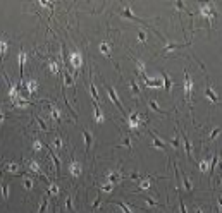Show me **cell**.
Segmentation results:
<instances>
[{"label": "cell", "mask_w": 222, "mask_h": 213, "mask_svg": "<svg viewBox=\"0 0 222 213\" xmlns=\"http://www.w3.org/2000/svg\"><path fill=\"white\" fill-rule=\"evenodd\" d=\"M191 88H193V83L189 79V72L184 71V98L186 101L189 103V108H191V117H193V103H191Z\"/></svg>", "instance_id": "1"}, {"label": "cell", "mask_w": 222, "mask_h": 213, "mask_svg": "<svg viewBox=\"0 0 222 213\" xmlns=\"http://www.w3.org/2000/svg\"><path fill=\"white\" fill-rule=\"evenodd\" d=\"M120 179H122V175H120L119 172H110V174H108V182H110V184L119 182Z\"/></svg>", "instance_id": "15"}, {"label": "cell", "mask_w": 222, "mask_h": 213, "mask_svg": "<svg viewBox=\"0 0 222 213\" xmlns=\"http://www.w3.org/2000/svg\"><path fill=\"white\" fill-rule=\"evenodd\" d=\"M98 205H100V198H96V199H95V203H93V208H96Z\"/></svg>", "instance_id": "41"}, {"label": "cell", "mask_w": 222, "mask_h": 213, "mask_svg": "<svg viewBox=\"0 0 222 213\" xmlns=\"http://www.w3.org/2000/svg\"><path fill=\"white\" fill-rule=\"evenodd\" d=\"M24 187H26L28 191L33 187V182H31V179H24Z\"/></svg>", "instance_id": "35"}, {"label": "cell", "mask_w": 222, "mask_h": 213, "mask_svg": "<svg viewBox=\"0 0 222 213\" xmlns=\"http://www.w3.org/2000/svg\"><path fill=\"white\" fill-rule=\"evenodd\" d=\"M219 134H220V127H214L210 131V134H208V141H215Z\"/></svg>", "instance_id": "21"}, {"label": "cell", "mask_w": 222, "mask_h": 213, "mask_svg": "<svg viewBox=\"0 0 222 213\" xmlns=\"http://www.w3.org/2000/svg\"><path fill=\"white\" fill-rule=\"evenodd\" d=\"M4 119H5V115H4V112H0V122H2Z\"/></svg>", "instance_id": "42"}, {"label": "cell", "mask_w": 222, "mask_h": 213, "mask_svg": "<svg viewBox=\"0 0 222 213\" xmlns=\"http://www.w3.org/2000/svg\"><path fill=\"white\" fill-rule=\"evenodd\" d=\"M33 148H35V151H40V150L43 148V143H40V141H35V143H33Z\"/></svg>", "instance_id": "34"}, {"label": "cell", "mask_w": 222, "mask_h": 213, "mask_svg": "<svg viewBox=\"0 0 222 213\" xmlns=\"http://www.w3.org/2000/svg\"><path fill=\"white\" fill-rule=\"evenodd\" d=\"M28 168H31V170L36 172V174H42V168H40V165H38L36 160H30V162H28Z\"/></svg>", "instance_id": "17"}, {"label": "cell", "mask_w": 222, "mask_h": 213, "mask_svg": "<svg viewBox=\"0 0 222 213\" xmlns=\"http://www.w3.org/2000/svg\"><path fill=\"white\" fill-rule=\"evenodd\" d=\"M115 205H117V206H119V208H120V210H122L124 213H133L131 210H129V206H127V205H124V203H119V201H117Z\"/></svg>", "instance_id": "27"}, {"label": "cell", "mask_w": 222, "mask_h": 213, "mask_svg": "<svg viewBox=\"0 0 222 213\" xmlns=\"http://www.w3.org/2000/svg\"><path fill=\"white\" fill-rule=\"evenodd\" d=\"M83 136H84V151L88 153L91 148V141H93V136H91V132L88 129H83Z\"/></svg>", "instance_id": "6"}, {"label": "cell", "mask_w": 222, "mask_h": 213, "mask_svg": "<svg viewBox=\"0 0 222 213\" xmlns=\"http://www.w3.org/2000/svg\"><path fill=\"white\" fill-rule=\"evenodd\" d=\"M0 187H2V198H4V199H9V184L5 182V181H2V182H0Z\"/></svg>", "instance_id": "16"}, {"label": "cell", "mask_w": 222, "mask_h": 213, "mask_svg": "<svg viewBox=\"0 0 222 213\" xmlns=\"http://www.w3.org/2000/svg\"><path fill=\"white\" fill-rule=\"evenodd\" d=\"M47 205H48V198L45 196V198H43L42 206H40V210H38V213H45V210H47Z\"/></svg>", "instance_id": "28"}, {"label": "cell", "mask_w": 222, "mask_h": 213, "mask_svg": "<svg viewBox=\"0 0 222 213\" xmlns=\"http://www.w3.org/2000/svg\"><path fill=\"white\" fill-rule=\"evenodd\" d=\"M150 187V179H146V181H141L139 182V189H148Z\"/></svg>", "instance_id": "29"}, {"label": "cell", "mask_w": 222, "mask_h": 213, "mask_svg": "<svg viewBox=\"0 0 222 213\" xmlns=\"http://www.w3.org/2000/svg\"><path fill=\"white\" fill-rule=\"evenodd\" d=\"M141 198H143L145 201H146V205H150V206H153V208H157V206H160L158 203L155 201V199H152V198H148V196H145V194H139Z\"/></svg>", "instance_id": "22"}, {"label": "cell", "mask_w": 222, "mask_h": 213, "mask_svg": "<svg viewBox=\"0 0 222 213\" xmlns=\"http://www.w3.org/2000/svg\"><path fill=\"white\" fill-rule=\"evenodd\" d=\"M205 96H207V98H208V100H210L214 105H219V103H220V98H219V95H217L215 91H214V88H212L210 84L205 88Z\"/></svg>", "instance_id": "4"}, {"label": "cell", "mask_w": 222, "mask_h": 213, "mask_svg": "<svg viewBox=\"0 0 222 213\" xmlns=\"http://www.w3.org/2000/svg\"><path fill=\"white\" fill-rule=\"evenodd\" d=\"M138 40H139L141 43L146 42V33H145V31H138Z\"/></svg>", "instance_id": "30"}, {"label": "cell", "mask_w": 222, "mask_h": 213, "mask_svg": "<svg viewBox=\"0 0 222 213\" xmlns=\"http://www.w3.org/2000/svg\"><path fill=\"white\" fill-rule=\"evenodd\" d=\"M127 84H129V88H131V93L134 96H138L139 95V88H138V84H136V81L134 79H131V81H127Z\"/></svg>", "instance_id": "19"}, {"label": "cell", "mask_w": 222, "mask_h": 213, "mask_svg": "<svg viewBox=\"0 0 222 213\" xmlns=\"http://www.w3.org/2000/svg\"><path fill=\"white\" fill-rule=\"evenodd\" d=\"M183 175V182H184V189L188 191V193H193V186H191V181L188 179L186 174H181Z\"/></svg>", "instance_id": "18"}, {"label": "cell", "mask_w": 222, "mask_h": 213, "mask_svg": "<svg viewBox=\"0 0 222 213\" xmlns=\"http://www.w3.org/2000/svg\"><path fill=\"white\" fill-rule=\"evenodd\" d=\"M217 165H219V153L215 151V153L212 155V162H210V165H208V174H210V175H214Z\"/></svg>", "instance_id": "9"}, {"label": "cell", "mask_w": 222, "mask_h": 213, "mask_svg": "<svg viewBox=\"0 0 222 213\" xmlns=\"http://www.w3.org/2000/svg\"><path fill=\"white\" fill-rule=\"evenodd\" d=\"M183 141H184V151H186L188 158H193V155H191V151H193L191 141H189V137L186 136V132H184V131H183Z\"/></svg>", "instance_id": "8"}, {"label": "cell", "mask_w": 222, "mask_h": 213, "mask_svg": "<svg viewBox=\"0 0 222 213\" xmlns=\"http://www.w3.org/2000/svg\"><path fill=\"white\" fill-rule=\"evenodd\" d=\"M208 165H210V162H208L207 158L200 160V162H198V168H200V172H202V174H207V172H208Z\"/></svg>", "instance_id": "14"}, {"label": "cell", "mask_w": 222, "mask_h": 213, "mask_svg": "<svg viewBox=\"0 0 222 213\" xmlns=\"http://www.w3.org/2000/svg\"><path fill=\"white\" fill-rule=\"evenodd\" d=\"M54 146H55L57 150L62 148V141H60V137H54Z\"/></svg>", "instance_id": "33"}, {"label": "cell", "mask_w": 222, "mask_h": 213, "mask_svg": "<svg viewBox=\"0 0 222 213\" xmlns=\"http://www.w3.org/2000/svg\"><path fill=\"white\" fill-rule=\"evenodd\" d=\"M5 170H9V172H16V170H17V165H16V163H7Z\"/></svg>", "instance_id": "31"}, {"label": "cell", "mask_w": 222, "mask_h": 213, "mask_svg": "<svg viewBox=\"0 0 222 213\" xmlns=\"http://www.w3.org/2000/svg\"><path fill=\"white\" fill-rule=\"evenodd\" d=\"M195 213H203V211H202V210H200V208H196V210H195Z\"/></svg>", "instance_id": "43"}, {"label": "cell", "mask_w": 222, "mask_h": 213, "mask_svg": "<svg viewBox=\"0 0 222 213\" xmlns=\"http://www.w3.org/2000/svg\"><path fill=\"white\" fill-rule=\"evenodd\" d=\"M179 210H181V213H188L186 211V205H184V201L179 198Z\"/></svg>", "instance_id": "36"}, {"label": "cell", "mask_w": 222, "mask_h": 213, "mask_svg": "<svg viewBox=\"0 0 222 213\" xmlns=\"http://www.w3.org/2000/svg\"><path fill=\"white\" fill-rule=\"evenodd\" d=\"M103 86H105V91L108 93V96H110V100L114 101V105L119 108V112H122L124 113V106H122V103L119 101V96H117V93H115V89L112 88V86H108L107 83H103Z\"/></svg>", "instance_id": "3"}, {"label": "cell", "mask_w": 222, "mask_h": 213, "mask_svg": "<svg viewBox=\"0 0 222 213\" xmlns=\"http://www.w3.org/2000/svg\"><path fill=\"white\" fill-rule=\"evenodd\" d=\"M120 148H122V146H126L127 150H129V151H133V144H131V137L129 136H126L124 137V143H122V144H119Z\"/></svg>", "instance_id": "24"}, {"label": "cell", "mask_w": 222, "mask_h": 213, "mask_svg": "<svg viewBox=\"0 0 222 213\" xmlns=\"http://www.w3.org/2000/svg\"><path fill=\"white\" fill-rule=\"evenodd\" d=\"M162 77H164L162 86L165 88V91H167V93H170V91H172V79H170V76H169L165 71H162Z\"/></svg>", "instance_id": "7"}, {"label": "cell", "mask_w": 222, "mask_h": 213, "mask_svg": "<svg viewBox=\"0 0 222 213\" xmlns=\"http://www.w3.org/2000/svg\"><path fill=\"white\" fill-rule=\"evenodd\" d=\"M50 115H52V119L57 120V122L60 120V112H59V108H57V106H55V108H50Z\"/></svg>", "instance_id": "23"}, {"label": "cell", "mask_w": 222, "mask_h": 213, "mask_svg": "<svg viewBox=\"0 0 222 213\" xmlns=\"http://www.w3.org/2000/svg\"><path fill=\"white\" fill-rule=\"evenodd\" d=\"M176 9H177V11H186V5H184V2H183V0H176Z\"/></svg>", "instance_id": "26"}, {"label": "cell", "mask_w": 222, "mask_h": 213, "mask_svg": "<svg viewBox=\"0 0 222 213\" xmlns=\"http://www.w3.org/2000/svg\"><path fill=\"white\" fill-rule=\"evenodd\" d=\"M122 17H127V19H131V21H136V23L139 24H143L145 28H148V29H152V26L146 21H143L141 17H138V16H134L131 12V9H129V5H124V11H122Z\"/></svg>", "instance_id": "2"}, {"label": "cell", "mask_w": 222, "mask_h": 213, "mask_svg": "<svg viewBox=\"0 0 222 213\" xmlns=\"http://www.w3.org/2000/svg\"><path fill=\"white\" fill-rule=\"evenodd\" d=\"M69 172H71L72 177H79V174H81V167H79L78 162H72L71 165H69Z\"/></svg>", "instance_id": "10"}, {"label": "cell", "mask_w": 222, "mask_h": 213, "mask_svg": "<svg viewBox=\"0 0 222 213\" xmlns=\"http://www.w3.org/2000/svg\"><path fill=\"white\" fill-rule=\"evenodd\" d=\"M148 106H150L153 112H157V113H162V115H167V113H169L167 110H162L160 106L157 105V101H155V100H150V101H148Z\"/></svg>", "instance_id": "11"}, {"label": "cell", "mask_w": 222, "mask_h": 213, "mask_svg": "<svg viewBox=\"0 0 222 213\" xmlns=\"http://www.w3.org/2000/svg\"><path fill=\"white\" fill-rule=\"evenodd\" d=\"M100 50H102L103 53H108V48H107V45H105V43H102V45H100Z\"/></svg>", "instance_id": "39"}, {"label": "cell", "mask_w": 222, "mask_h": 213, "mask_svg": "<svg viewBox=\"0 0 222 213\" xmlns=\"http://www.w3.org/2000/svg\"><path fill=\"white\" fill-rule=\"evenodd\" d=\"M48 67H50V72H52V74H57V72H59V65H57V62H54V60H50Z\"/></svg>", "instance_id": "25"}, {"label": "cell", "mask_w": 222, "mask_h": 213, "mask_svg": "<svg viewBox=\"0 0 222 213\" xmlns=\"http://www.w3.org/2000/svg\"><path fill=\"white\" fill-rule=\"evenodd\" d=\"M188 45H189V42H186V43H169V45H165V47L162 48V53L172 52V50H179V48H184V47H188Z\"/></svg>", "instance_id": "5"}, {"label": "cell", "mask_w": 222, "mask_h": 213, "mask_svg": "<svg viewBox=\"0 0 222 213\" xmlns=\"http://www.w3.org/2000/svg\"><path fill=\"white\" fill-rule=\"evenodd\" d=\"M64 77H66V84H71V86H74V83H72L71 76H69V72H64Z\"/></svg>", "instance_id": "37"}, {"label": "cell", "mask_w": 222, "mask_h": 213, "mask_svg": "<svg viewBox=\"0 0 222 213\" xmlns=\"http://www.w3.org/2000/svg\"><path fill=\"white\" fill-rule=\"evenodd\" d=\"M24 62H26V53L21 50V52H19V69H21V81H23V74H24Z\"/></svg>", "instance_id": "13"}, {"label": "cell", "mask_w": 222, "mask_h": 213, "mask_svg": "<svg viewBox=\"0 0 222 213\" xmlns=\"http://www.w3.org/2000/svg\"><path fill=\"white\" fill-rule=\"evenodd\" d=\"M66 103H67V106H69V101H67V100H66ZM69 110H71V108H69ZM71 112H72V110H71ZM72 117H74V120H78V115H76L74 112H72Z\"/></svg>", "instance_id": "40"}, {"label": "cell", "mask_w": 222, "mask_h": 213, "mask_svg": "<svg viewBox=\"0 0 222 213\" xmlns=\"http://www.w3.org/2000/svg\"><path fill=\"white\" fill-rule=\"evenodd\" d=\"M66 206L69 208V210H72V196H67V199H66Z\"/></svg>", "instance_id": "38"}, {"label": "cell", "mask_w": 222, "mask_h": 213, "mask_svg": "<svg viewBox=\"0 0 222 213\" xmlns=\"http://www.w3.org/2000/svg\"><path fill=\"white\" fill-rule=\"evenodd\" d=\"M7 48H9V43H7L5 40H0V57H2V59L5 57Z\"/></svg>", "instance_id": "20"}, {"label": "cell", "mask_w": 222, "mask_h": 213, "mask_svg": "<svg viewBox=\"0 0 222 213\" xmlns=\"http://www.w3.org/2000/svg\"><path fill=\"white\" fill-rule=\"evenodd\" d=\"M50 194H59V187H57V186H55V184H50Z\"/></svg>", "instance_id": "32"}, {"label": "cell", "mask_w": 222, "mask_h": 213, "mask_svg": "<svg viewBox=\"0 0 222 213\" xmlns=\"http://www.w3.org/2000/svg\"><path fill=\"white\" fill-rule=\"evenodd\" d=\"M150 134H152V137H153V146H155V148H158V150H165V144L160 141V137L157 136L155 132H152V131H150Z\"/></svg>", "instance_id": "12"}]
</instances>
